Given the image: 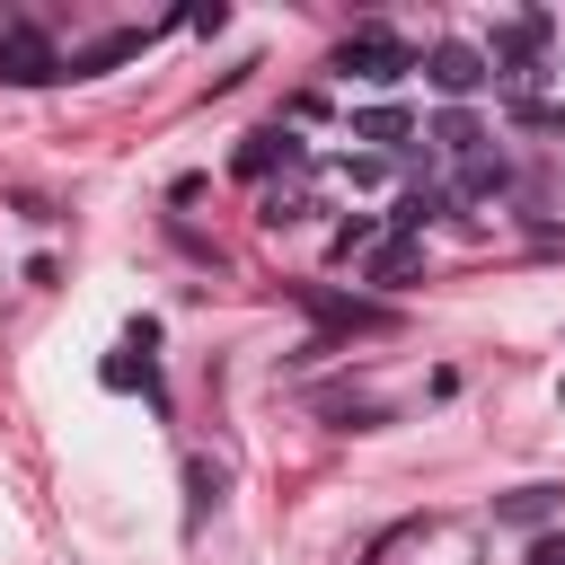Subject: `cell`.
<instances>
[{
    "instance_id": "52a82bcc",
    "label": "cell",
    "mask_w": 565,
    "mask_h": 565,
    "mask_svg": "<svg viewBox=\"0 0 565 565\" xmlns=\"http://www.w3.org/2000/svg\"><path fill=\"white\" fill-rule=\"evenodd\" d=\"M274 159H300V141H291V132H282V124H274V132H247V141H238V159H230V168H238V177H265V168H274Z\"/></svg>"
},
{
    "instance_id": "277c9868",
    "label": "cell",
    "mask_w": 565,
    "mask_h": 565,
    "mask_svg": "<svg viewBox=\"0 0 565 565\" xmlns=\"http://www.w3.org/2000/svg\"><path fill=\"white\" fill-rule=\"evenodd\" d=\"M62 71H71V62H62V53H53V44H44L26 18H9V26H0V79L35 88V79H62Z\"/></svg>"
},
{
    "instance_id": "6da1fadb",
    "label": "cell",
    "mask_w": 565,
    "mask_h": 565,
    "mask_svg": "<svg viewBox=\"0 0 565 565\" xmlns=\"http://www.w3.org/2000/svg\"><path fill=\"white\" fill-rule=\"evenodd\" d=\"M441 159H450V177H459V194H503L512 185V168H503V150H494V132L477 124V115H441Z\"/></svg>"
},
{
    "instance_id": "ba28073f",
    "label": "cell",
    "mask_w": 565,
    "mask_h": 565,
    "mask_svg": "<svg viewBox=\"0 0 565 565\" xmlns=\"http://www.w3.org/2000/svg\"><path fill=\"white\" fill-rule=\"evenodd\" d=\"M415 265H424V247H415V238H406V230H388V238H380V247H371V282H406V274H415Z\"/></svg>"
},
{
    "instance_id": "8992f818",
    "label": "cell",
    "mask_w": 565,
    "mask_h": 565,
    "mask_svg": "<svg viewBox=\"0 0 565 565\" xmlns=\"http://www.w3.org/2000/svg\"><path fill=\"white\" fill-rule=\"evenodd\" d=\"M353 141H371V150H406V141H415V115H406V106H362V115H353Z\"/></svg>"
},
{
    "instance_id": "9c48e42d",
    "label": "cell",
    "mask_w": 565,
    "mask_h": 565,
    "mask_svg": "<svg viewBox=\"0 0 565 565\" xmlns=\"http://www.w3.org/2000/svg\"><path fill=\"white\" fill-rule=\"evenodd\" d=\"M150 44V26H124V35H106V44H88V53H71V79H88V71H106V62H124V53H141Z\"/></svg>"
},
{
    "instance_id": "30bf717a",
    "label": "cell",
    "mask_w": 565,
    "mask_h": 565,
    "mask_svg": "<svg viewBox=\"0 0 565 565\" xmlns=\"http://www.w3.org/2000/svg\"><path fill=\"white\" fill-rule=\"evenodd\" d=\"M547 512V486H530V494H503V521H539Z\"/></svg>"
},
{
    "instance_id": "5b68a950",
    "label": "cell",
    "mask_w": 565,
    "mask_h": 565,
    "mask_svg": "<svg viewBox=\"0 0 565 565\" xmlns=\"http://www.w3.org/2000/svg\"><path fill=\"white\" fill-rule=\"evenodd\" d=\"M539 44H547V18H503L494 44H486V62H494V71H530Z\"/></svg>"
},
{
    "instance_id": "7a4b0ae2",
    "label": "cell",
    "mask_w": 565,
    "mask_h": 565,
    "mask_svg": "<svg viewBox=\"0 0 565 565\" xmlns=\"http://www.w3.org/2000/svg\"><path fill=\"white\" fill-rule=\"evenodd\" d=\"M415 62H424V53H415L397 26H353V35L335 44V71H344V79H362V88H397Z\"/></svg>"
},
{
    "instance_id": "3957f363",
    "label": "cell",
    "mask_w": 565,
    "mask_h": 565,
    "mask_svg": "<svg viewBox=\"0 0 565 565\" xmlns=\"http://www.w3.org/2000/svg\"><path fill=\"white\" fill-rule=\"evenodd\" d=\"M424 88L433 97H477L486 79H494V62H486V44H459V35H441V44H424Z\"/></svg>"
}]
</instances>
